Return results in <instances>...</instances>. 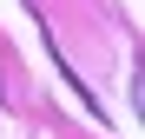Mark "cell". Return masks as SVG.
Masks as SVG:
<instances>
[]
</instances>
